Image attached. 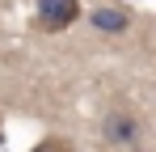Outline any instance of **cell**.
Instances as JSON below:
<instances>
[{
  "instance_id": "obj_1",
  "label": "cell",
  "mask_w": 156,
  "mask_h": 152,
  "mask_svg": "<svg viewBox=\"0 0 156 152\" xmlns=\"http://www.w3.org/2000/svg\"><path fill=\"white\" fill-rule=\"evenodd\" d=\"M80 17V0H38V13H34V30L42 34H63L72 30Z\"/></svg>"
},
{
  "instance_id": "obj_2",
  "label": "cell",
  "mask_w": 156,
  "mask_h": 152,
  "mask_svg": "<svg viewBox=\"0 0 156 152\" xmlns=\"http://www.w3.org/2000/svg\"><path fill=\"white\" fill-rule=\"evenodd\" d=\"M101 139L105 144H114V148H127L139 139V118L131 114V110H110L101 123Z\"/></svg>"
},
{
  "instance_id": "obj_3",
  "label": "cell",
  "mask_w": 156,
  "mask_h": 152,
  "mask_svg": "<svg viewBox=\"0 0 156 152\" xmlns=\"http://www.w3.org/2000/svg\"><path fill=\"white\" fill-rule=\"evenodd\" d=\"M89 21H93V30H101V34H127L131 30V13L122 4H101V9L89 13Z\"/></svg>"
},
{
  "instance_id": "obj_4",
  "label": "cell",
  "mask_w": 156,
  "mask_h": 152,
  "mask_svg": "<svg viewBox=\"0 0 156 152\" xmlns=\"http://www.w3.org/2000/svg\"><path fill=\"white\" fill-rule=\"evenodd\" d=\"M30 152H76V148H72V139H63V135H47L42 144H34Z\"/></svg>"
}]
</instances>
